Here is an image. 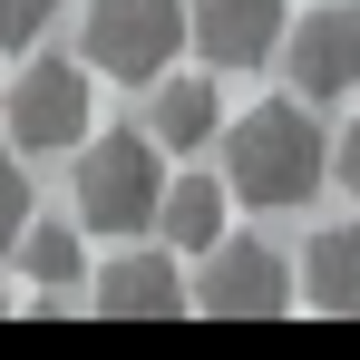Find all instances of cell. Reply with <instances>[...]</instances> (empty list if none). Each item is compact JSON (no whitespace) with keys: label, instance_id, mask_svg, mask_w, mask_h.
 Wrapping results in <instances>:
<instances>
[{"label":"cell","instance_id":"6da1fadb","mask_svg":"<svg viewBox=\"0 0 360 360\" xmlns=\"http://www.w3.org/2000/svg\"><path fill=\"white\" fill-rule=\"evenodd\" d=\"M224 176H234L243 205H302V195L321 185V127L302 117L292 98L253 108V117H234V136H224Z\"/></svg>","mask_w":360,"mask_h":360},{"label":"cell","instance_id":"7a4b0ae2","mask_svg":"<svg viewBox=\"0 0 360 360\" xmlns=\"http://www.w3.org/2000/svg\"><path fill=\"white\" fill-rule=\"evenodd\" d=\"M156 205H166L156 127H117V136L78 146V224H88V234H146Z\"/></svg>","mask_w":360,"mask_h":360},{"label":"cell","instance_id":"3957f363","mask_svg":"<svg viewBox=\"0 0 360 360\" xmlns=\"http://www.w3.org/2000/svg\"><path fill=\"white\" fill-rule=\"evenodd\" d=\"M78 39H88V68H98V78L156 88L166 59L195 39V0H88Z\"/></svg>","mask_w":360,"mask_h":360},{"label":"cell","instance_id":"277c9868","mask_svg":"<svg viewBox=\"0 0 360 360\" xmlns=\"http://www.w3.org/2000/svg\"><path fill=\"white\" fill-rule=\"evenodd\" d=\"M10 136H20V156L88 146V68H68V59H30L20 78H10Z\"/></svg>","mask_w":360,"mask_h":360},{"label":"cell","instance_id":"5b68a950","mask_svg":"<svg viewBox=\"0 0 360 360\" xmlns=\"http://www.w3.org/2000/svg\"><path fill=\"white\" fill-rule=\"evenodd\" d=\"M195 302H205L214 321H273V311L292 302V273H283V253H273V243H214V253H205Z\"/></svg>","mask_w":360,"mask_h":360},{"label":"cell","instance_id":"8992f818","mask_svg":"<svg viewBox=\"0 0 360 360\" xmlns=\"http://www.w3.org/2000/svg\"><path fill=\"white\" fill-rule=\"evenodd\" d=\"M283 39H292L283 0H195V49L214 68H263Z\"/></svg>","mask_w":360,"mask_h":360},{"label":"cell","instance_id":"52a82bcc","mask_svg":"<svg viewBox=\"0 0 360 360\" xmlns=\"http://www.w3.org/2000/svg\"><path fill=\"white\" fill-rule=\"evenodd\" d=\"M283 49H292V88L302 98H351L360 88V20L351 10H311Z\"/></svg>","mask_w":360,"mask_h":360},{"label":"cell","instance_id":"ba28073f","mask_svg":"<svg viewBox=\"0 0 360 360\" xmlns=\"http://www.w3.org/2000/svg\"><path fill=\"white\" fill-rule=\"evenodd\" d=\"M98 311H108V321H176L185 311V273H176V243H166V253H117V263H108V273H98Z\"/></svg>","mask_w":360,"mask_h":360},{"label":"cell","instance_id":"9c48e42d","mask_svg":"<svg viewBox=\"0 0 360 360\" xmlns=\"http://www.w3.org/2000/svg\"><path fill=\"white\" fill-rule=\"evenodd\" d=\"M302 302L311 311H360V224H331V234H311V253H302Z\"/></svg>","mask_w":360,"mask_h":360},{"label":"cell","instance_id":"30bf717a","mask_svg":"<svg viewBox=\"0 0 360 360\" xmlns=\"http://www.w3.org/2000/svg\"><path fill=\"white\" fill-rule=\"evenodd\" d=\"M156 234L176 243V253H214L224 243V185L214 176H176L166 205H156Z\"/></svg>","mask_w":360,"mask_h":360},{"label":"cell","instance_id":"8fae6325","mask_svg":"<svg viewBox=\"0 0 360 360\" xmlns=\"http://www.w3.org/2000/svg\"><path fill=\"white\" fill-rule=\"evenodd\" d=\"M156 146H205V136H214V127H224V98H214V78H156Z\"/></svg>","mask_w":360,"mask_h":360},{"label":"cell","instance_id":"7c38bea8","mask_svg":"<svg viewBox=\"0 0 360 360\" xmlns=\"http://www.w3.org/2000/svg\"><path fill=\"white\" fill-rule=\"evenodd\" d=\"M78 234H88V224H30V234H20V273H30V283H78V263H88Z\"/></svg>","mask_w":360,"mask_h":360},{"label":"cell","instance_id":"4fadbf2b","mask_svg":"<svg viewBox=\"0 0 360 360\" xmlns=\"http://www.w3.org/2000/svg\"><path fill=\"white\" fill-rule=\"evenodd\" d=\"M49 20H59V0H0V49H30Z\"/></svg>","mask_w":360,"mask_h":360},{"label":"cell","instance_id":"5bb4252c","mask_svg":"<svg viewBox=\"0 0 360 360\" xmlns=\"http://www.w3.org/2000/svg\"><path fill=\"white\" fill-rule=\"evenodd\" d=\"M20 234H30V176L0 156V243H20Z\"/></svg>","mask_w":360,"mask_h":360},{"label":"cell","instance_id":"9a60e30c","mask_svg":"<svg viewBox=\"0 0 360 360\" xmlns=\"http://www.w3.org/2000/svg\"><path fill=\"white\" fill-rule=\"evenodd\" d=\"M331 176H341V185L360 195V117H351V136H341V156H331Z\"/></svg>","mask_w":360,"mask_h":360},{"label":"cell","instance_id":"2e32d148","mask_svg":"<svg viewBox=\"0 0 360 360\" xmlns=\"http://www.w3.org/2000/svg\"><path fill=\"white\" fill-rule=\"evenodd\" d=\"M0 311H10V292H0Z\"/></svg>","mask_w":360,"mask_h":360}]
</instances>
